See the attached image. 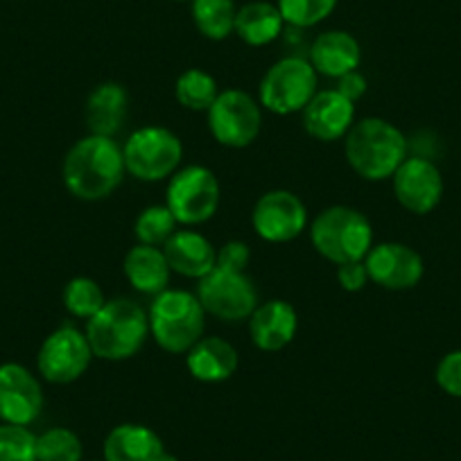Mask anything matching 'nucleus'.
I'll return each mask as SVG.
<instances>
[{
  "mask_svg": "<svg viewBox=\"0 0 461 461\" xmlns=\"http://www.w3.org/2000/svg\"><path fill=\"white\" fill-rule=\"evenodd\" d=\"M149 335L148 312L131 299H111L86 321V339L95 357L122 362L143 348Z\"/></svg>",
  "mask_w": 461,
  "mask_h": 461,
  "instance_id": "3",
  "label": "nucleus"
},
{
  "mask_svg": "<svg viewBox=\"0 0 461 461\" xmlns=\"http://www.w3.org/2000/svg\"><path fill=\"white\" fill-rule=\"evenodd\" d=\"M167 265L172 272L185 278H203L217 265L215 247L197 230H175L163 245Z\"/></svg>",
  "mask_w": 461,
  "mask_h": 461,
  "instance_id": "19",
  "label": "nucleus"
},
{
  "mask_svg": "<svg viewBox=\"0 0 461 461\" xmlns=\"http://www.w3.org/2000/svg\"><path fill=\"white\" fill-rule=\"evenodd\" d=\"M310 240L317 254L330 263H357L374 247V226L357 208L330 206L312 221Z\"/></svg>",
  "mask_w": 461,
  "mask_h": 461,
  "instance_id": "4",
  "label": "nucleus"
},
{
  "mask_svg": "<svg viewBox=\"0 0 461 461\" xmlns=\"http://www.w3.org/2000/svg\"><path fill=\"white\" fill-rule=\"evenodd\" d=\"M393 179V194L398 203L416 215H428L443 197V176L432 161L407 157Z\"/></svg>",
  "mask_w": 461,
  "mask_h": 461,
  "instance_id": "15",
  "label": "nucleus"
},
{
  "mask_svg": "<svg viewBox=\"0 0 461 461\" xmlns=\"http://www.w3.org/2000/svg\"><path fill=\"white\" fill-rule=\"evenodd\" d=\"M283 21L281 12L274 3H265V0H254L247 3L238 10L236 14V32L247 46L251 48H263L276 41L283 32Z\"/></svg>",
  "mask_w": 461,
  "mask_h": 461,
  "instance_id": "24",
  "label": "nucleus"
},
{
  "mask_svg": "<svg viewBox=\"0 0 461 461\" xmlns=\"http://www.w3.org/2000/svg\"><path fill=\"white\" fill-rule=\"evenodd\" d=\"M437 384L452 398H461V348L441 357L437 366Z\"/></svg>",
  "mask_w": 461,
  "mask_h": 461,
  "instance_id": "32",
  "label": "nucleus"
},
{
  "mask_svg": "<svg viewBox=\"0 0 461 461\" xmlns=\"http://www.w3.org/2000/svg\"><path fill=\"white\" fill-rule=\"evenodd\" d=\"M206 113L212 139L224 148H249L258 139L263 113H260V104L249 93L238 91V88L221 91Z\"/></svg>",
  "mask_w": 461,
  "mask_h": 461,
  "instance_id": "9",
  "label": "nucleus"
},
{
  "mask_svg": "<svg viewBox=\"0 0 461 461\" xmlns=\"http://www.w3.org/2000/svg\"><path fill=\"white\" fill-rule=\"evenodd\" d=\"M337 91L346 97V100L357 102L366 93V79L365 75H360L357 70L353 73H346L339 77V84H337Z\"/></svg>",
  "mask_w": 461,
  "mask_h": 461,
  "instance_id": "35",
  "label": "nucleus"
},
{
  "mask_svg": "<svg viewBox=\"0 0 461 461\" xmlns=\"http://www.w3.org/2000/svg\"><path fill=\"white\" fill-rule=\"evenodd\" d=\"M161 461H176V456L170 455V452H166V455L161 456Z\"/></svg>",
  "mask_w": 461,
  "mask_h": 461,
  "instance_id": "36",
  "label": "nucleus"
},
{
  "mask_svg": "<svg viewBox=\"0 0 461 461\" xmlns=\"http://www.w3.org/2000/svg\"><path fill=\"white\" fill-rule=\"evenodd\" d=\"M149 335L163 351L188 353L203 337L206 310L197 294L185 290H166L149 305Z\"/></svg>",
  "mask_w": 461,
  "mask_h": 461,
  "instance_id": "5",
  "label": "nucleus"
},
{
  "mask_svg": "<svg viewBox=\"0 0 461 461\" xmlns=\"http://www.w3.org/2000/svg\"><path fill=\"white\" fill-rule=\"evenodd\" d=\"M197 299L206 314L221 321H245L258 308V290L245 272L212 267L206 276L199 278Z\"/></svg>",
  "mask_w": 461,
  "mask_h": 461,
  "instance_id": "10",
  "label": "nucleus"
},
{
  "mask_svg": "<svg viewBox=\"0 0 461 461\" xmlns=\"http://www.w3.org/2000/svg\"><path fill=\"white\" fill-rule=\"evenodd\" d=\"M179 104L188 111H208L217 100V82L211 73L202 68H188L179 75L175 86Z\"/></svg>",
  "mask_w": 461,
  "mask_h": 461,
  "instance_id": "26",
  "label": "nucleus"
},
{
  "mask_svg": "<svg viewBox=\"0 0 461 461\" xmlns=\"http://www.w3.org/2000/svg\"><path fill=\"white\" fill-rule=\"evenodd\" d=\"M366 272L375 285L384 290H411L423 278V258L411 247L401 242H380L371 247L365 258Z\"/></svg>",
  "mask_w": 461,
  "mask_h": 461,
  "instance_id": "14",
  "label": "nucleus"
},
{
  "mask_svg": "<svg viewBox=\"0 0 461 461\" xmlns=\"http://www.w3.org/2000/svg\"><path fill=\"white\" fill-rule=\"evenodd\" d=\"M122 148L106 136H86L68 149L61 167L64 185L82 202H100L125 179Z\"/></svg>",
  "mask_w": 461,
  "mask_h": 461,
  "instance_id": "1",
  "label": "nucleus"
},
{
  "mask_svg": "<svg viewBox=\"0 0 461 461\" xmlns=\"http://www.w3.org/2000/svg\"><path fill=\"white\" fill-rule=\"evenodd\" d=\"M308 61L317 75L339 79L341 75L357 70L362 61V48L351 32L328 30L314 39Z\"/></svg>",
  "mask_w": 461,
  "mask_h": 461,
  "instance_id": "18",
  "label": "nucleus"
},
{
  "mask_svg": "<svg viewBox=\"0 0 461 461\" xmlns=\"http://www.w3.org/2000/svg\"><path fill=\"white\" fill-rule=\"evenodd\" d=\"M356 125V102L346 100L337 88L317 91L303 109V127L321 143L344 139Z\"/></svg>",
  "mask_w": 461,
  "mask_h": 461,
  "instance_id": "16",
  "label": "nucleus"
},
{
  "mask_svg": "<svg viewBox=\"0 0 461 461\" xmlns=\"http://www.w3.org/2000/svg\"><path fill=\"white\" fill-rule=\"evenodd\" d=\"M251 224L260 240L283 245L303 233L308 224V208L290 190H269L256 202Z\"/></svg>",
  "mask_w": 461,
  "mask_h": 461,
  "instance_id": "12",
  "label": "nucleus"
},
{
  "mask_svg": "<svg viewBox=\"0 0 461 461\" xmlns=\"http://www.w3.org/2000/svg\"><path fill=\"white\" fill-rule=\"evenodd\" d=\"M125 167L139 181H161L172 176L184 158V145L166 127H140L122 148Z\"/></svg>",
  "mask_w": 461,
  "mask_h": 461,
  "instance_id": "7",
  "label": "nucleus"
},
{
  "mask_svg": "<svg viewBox=\"0 0 461 461\" xmlns=\"http://www.w3.org/2000/svg\"><path fill=\"white\" fill-rule=\"evenodd\" d=\"M249 247L240 240H230L224 247H220L217 251V265L215 267L230 269V272H245V267L249 265Z\"/></svg>",
  "mask_w": 461,
  "mask_h": 461,
  "instance_id": "33",
  "label": "nucleus"
},
{
  "mask_svg": "<svg viewBox=\"0 0 461 461\" xmlns=\"http://www.w3.org/2000/svg\"><path fill=\"white\" fill-rule=\"evenodd\" d=\"M317 70L303 57H285L265 73L258 86V100L276 115L303 111L317 95Z\"/></svg>",
  "mask_w": 461,
  "mask_h": 461,
  "instance_id": "6",
  "label": "nucleus"
},
{
  "mask_svg": "<svg viewBox=\"0 0 461 461\" xmlns=\"http://www.w3.org/2000/svg\"><path fill=\"white\" fill-rule=\"evenodd\" d=\"M0 461H37V434L25 425L0 423Z\"/></svg>",
  "mask_w": 461,
  "mask_h": 461,
  "instance_id": "31",
  "label": "nucleus"
},
{
  "mask_svg": "<svg viewBox=\"0 0 461 461\" xmlns=\"http://www.w3.org/2000/svg\"><path fill=\"white\" fill-rule=\"evenodd\" d=\"M176 3H185V0H176Z\"/></svg>",
  "mask_w": 461,
  "mask_h": 461,
  "instance_id": "37",
  "label": "nucleus"
},
{
  "mask_svg": "<svg viewBox=\"0 0 461 461\" xmlns=\"http://www.w3.org/2000/svg\"><path fill=\"white\" fill-rule=\"evenodd\" d=\"M407 149L405 134L383 118L356 122L344 143L346 161L366 181L392 179L407 158Z\"/></svg>",
  "mask_w": 461,
  "mask_h": 461,
  "instance_id": "2",
  "label": "nucleus"
},
{
  "mask_svg": "<svg viewBox=\"0 0 461 461\" xmlns=\"http://www.w3.org/2000/svg\"><path fill=\"white\" fill-rule=\"evenodd\" d=\"M176 230V220L167 206H148L139 215L134 226L136 240L140 245L161 247L170 240V236Z\"/></svg>",
  "mask_w": 461,
  "mask_h": 461,
  "instance_id": "29",
  "label": "nucleus"
},
{
  "mask_svg": "<svg viewBox=\"0 0 461 461\" xmlns=\"http://www.w3.org/2000/svg\"><path fill=\"white\" fill-rule=\"evenodd\" d=\"M106 299L102 287L97 285L93 278L77 276L73 281L66 283L64 287V305L73 317L77 319H91L104 308Z\"/></svg>",
  "mask_w": 461,
  "mask_h": 461,
  "instance_id": "27",
  "label": "nucleus"
},
{
  "mask_svg": "<svg viewBox=\"0 0 461 461\" xmlns=\"http://www.w3.org/2000/svg\"><path fill=\"white\" fill-rule=\"evenodd\" d=\"M337 281H339V285L344 287L346 292L365 290L366 283L371 281L369 272H366L365 260H357V263L337 265Z\"/></svg>",
  "mask_w": 461,
  "mask_h": 461,
  "instance_id": "34",
  "label": "nucleus"
},
{
  "mask_svg": "<svg viewBox=\"0 0 461 461\" xmlns=\"http://www.w3.org/2000/svg\"><path fill=\"white\" fill-rule=\"evenodd\" d=\"M185 366L199 383H224L238 371L236 346H230L221 337H202L185 353Z\"/></svg>",
  "mask_w": 461,
  "mask_h": 461,
  "instance_id": "20",
  "label": "nucleus"
},
{
  "mask_svg": "<svg viewBox=\"0 0 461 461\" xmlns=\"http://www.w3.org/2000/svg\"><path fill=\"white\" fill-rule=\"evenodd\" d=\"M193 21L202 37L224 41L236 32L238 7L233 0H190Z\"/></svg>",
  "mask_w": 461,
  "mask_h": 461,
  "instance_id": "25",
  "label": "nucleus"
},
{
  "mask_svg": "<svg viewBox=\"0 0 461 461\" xmlns=\"http://www.w3.org/2000/svg\"><path fill=\"white\" fill-rule=\"evenodd\" d=\"M127 281L140 294H161L167 290L170 283V265H167L166 254L158 247L136 245L127 251L125 263H122Z\"/></svg>",
  "mask_w": 461,
  "mask_h": 461,
  "instance_id": "23",
  "label": "nucleus"
},
{
  "mask_svg": "<svg viewBox=\"0 0 461 461\" xmlns=\"http://www.w3.org/2000/svg\"><path fill=\"white\" fill-rule=\"evenodd\" d=\"M220 181L215 172L203 166H188L170 176L166 206L176 224L197 226L211 220L220 208Z\"/></svg>",
  "mask_w": 461,
  "mask_h": 461,
  "instance_id": "8",
  "label": "nucleus"
},
{
  "mask_svg": "<svg viewBox=\"0 0 461 461\" xmlns=\"http://www.w3.org/2000/svg\"><path fill=\"white\" fill-rule=\"evenodd\" d=\"M299 330V314L294 305L283 299L258 303L249 317V335L256 348L265 353L283 351Z\"/></svg>",
  "mask_w": 461,
  "mask_h": 461,
  "instance_id": "17",
  "label": "nucleus"
},
{
  "mask_svg": "<svg viewBox=\"0 0 461 461\" xmlns=\"http://www.w3.org/2000/svg\"><path fill=\"white\" fill-rule=\"evenodd\" d=\"M339 0H276L285 25L292 28H314L335 12Z\"/></svg>",
  "mask_w": 461,
  "mask_h": 461,
  "instance_id": "30",
  "label": "nucleus"
},
{
  "mask_svg": "<svg viewBox=\"0 0 461 461\" xmlns=\"http://www.w3.org/2000/svg\"><path fill=\"white\" fill-rule=\"evenodd\" d=\"M161 437L140 423H122L104 438V461H161L166 455Z\"/></svg>",
  "mask_w": 461,
  "mask_h": 461,
  "instance_id": "21",
  "label": "nucleus"
},
{
  "mask_svg": "<svg viewBox=\"0 0 461 461\" xmlns=\"http://www.w3.org/2000/svg\"><path fill=\"white\" fill-rule=\"evenodd\" d=\"M84 447L68 428H50L37 437V461H82Z\"/></svg>",
  "mask_w": 461,
  "mask_h": 461,
  "instance_id": "28",
  "label": "nucleus"
},
{
  "mask_svg": "<svg viewBox=\"0 0 461 461\" xmlns=\"http://www.w3.org/2000/svg\"><path fill=\"white\" fill-rule=\"evenodd\" d=\"M43 410V389L37 375L23 365H0V420L25 425L39 419Z\"/></svg>",
  "mask_w": 461,
  "mask_h": 461,
  "instance_id": "13",
  "label": "nucleus"
},
{
  "mask_svg": "<svg viewBox=\"0 0 461 461\" xmlns=\"http://www.w3.org/2000/svg\"><path fill=\"white\" fill-rule=\"evenodd\" d=\"M86 332L75 326H61L43 339L37 356V369L52 384H70L82 378L93 360Z\"/></svg>",
  "mask_w": 461,
  "mask_h": 461,
  "instance_id": "11",
  "label": "nucleus"
},
{
  "mask_svg": "<svg viewBox=\"0 0 461 461\" xmlns=\"http://www.w3.org/2000/svg\"><path fill=\"white\" fill-rule=\"evenodd\" d=\"M127 97L125 86L118 82L97 84L86 100V125L93 136H106L113 139L127 118Z\"/></svg>",
  "mask_w": 461,
  "mask_h": 461,
  "instance_id": "22",
  "label": "nucleus"
}]
</instances>
